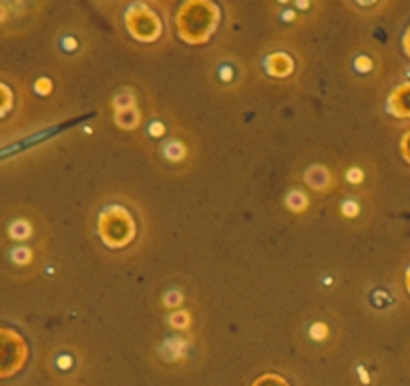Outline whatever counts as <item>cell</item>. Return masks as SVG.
<instances>
[{"label": "cell", "instance_id": "cell-7", "mask_svg": "<svg viewBox=\"0 0 410 386\" xmlns=\"http://www.w3.org/2000/svg\"><path fill=\"white\" fill-rule=\"evenodd\" d=\"M404 47H407V51H409V55H410V31H409V35H407V39H404Z\"/></svg>", "mask_w": 410, "mask_h": 386}, {"label": "cell", "instance_id": "cell-1", "mask_svg": "<svg viewBox=\"0 0 410 386\" xmlns=\"http://www.w3.org/2000/svg\"><path fill=\"white\" fill-rule=\"evenodd\" d=\"M217 10L210 2H189L183 4V8L177 15L179 35L189 42L205 40L215 28Z\"/></svg>", "mask_w": 410, "mask_h": 386}, {"label": "cell", "instance_id": "cell-6", "mask_svg": "<svg viewBox=\"0 0 410 386\" xmlns=\"http://www.w3.org/2000/svg\"><path fill=\"white\" fill-rule=\"evenodd\" d=\"M402 155L410 161V133H407L402 139Z\"/></svg>", "mask_w": 410, "mask_h": 386}, {"label": "cell", "instance_id": "cell-3", "mask_svg": "<svg viewBox=\"0 0 410 386\" xmlns=\"http://www.w3.org/2000/svg\"><path fill=\"white\" fill-rule=\"evenodd\" d=\"M127 26L137 39L141 40H153L155 37H159V28H161L159 19L145 6H133L129 10Z\"/></svg>", "mask_w": 410, "mask_h": 386}, {"label": "cell", "instance_id": "cell-8", "mask_svg": "<svg viewBox=\"0 0 410 386\" xmlns=\"http://www.w3.org/2000/svg\"><path fill=\"white\" fill-rule=\"evenodd\" d=\"M407 284H409V290H410V270H409V276H407Z\"/></svg>", "mask_w": 410, "mask_h": 386}, {"label": "cell", "instance_id": "cell-5", "mask_svg": "<svg viewBox=\"0 0 410 386\" xmlns=\"http://www.w3.org/2000/svg\"><path fill=\"white\" fill-rule=\"evenodd\" d=\"M10 107V93L6 91V87L0 85V115Z\"/></svg>", "mask_w": 410, "mask_h": 386}, {"label": "cell", "instance_id": "cell-4", "mask_svg": "<svg viewBox=\"0 0 410 386\" xmlns=\"http://www.w3.org/2000/svg\"><path fill=\"white\" fill-rule=\"evenodd\" d=\"M391 107L392 115L396 117H410V83L398 87L391 96Z\"/></svg>", "mask_w": 410, "mask_h": 386}, {"label": "cell", "instance_id": "cell-2", "mask_svg": "<svg viewBox=\"0 0 410 386\" xmlns=\"http://www.w3.org/2000/svg\"><path fill=\"white\" fill-rule=\"evenodd\" d=\"M135 233L133 219L121 208H111L101 217V235L109 246H123Z\"/></svg>", "mask_w": 410, "mask_h": 386}]
</instances>
